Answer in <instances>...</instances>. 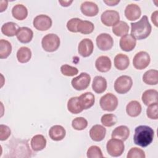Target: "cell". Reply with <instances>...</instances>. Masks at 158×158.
Listing matches in <instances>:
<instances>
[{"instance_id": "cell-29", "label": "cell", "mask_w": 158, "mask_h": 158, "mask_svg": "<svg viewBox=\"0 0 158 158\" xmlns=\"http://www.w3.org/2000/svg\"><path fill=\"white\" fill-rule=\"evenodd\" d=\"M19 28L18 25L15 23L9 22L2 25L1 27V31L7 36H14L16 35Z\"/></svg>"}, {"instance_id": "cell-12", "label": "cell", "mask_w": 158, "mask_h": 158, "mask_svg": "<svg viewBox=\"0 0 158 158\" xmlns=\"http://www.w3.org/2000/svg\"><path fill=\"white\" fill-rule=\"evenodd\" d=\"M94 45L93 41L89 38L82 40L78 44V52L83 57L89 56L93 51Z\"/></svg>"}, {"instance_id": "cell-46", "label": "cell", "mask_w": 158, "mask_h": 158, "mask_svg": "<svg viewBox=\"0 0 158 158\" xmlns=\"http://www.w3.org/2000/svg\"><path fill=\"white\" fill-rule=\"evenodd\" d=\"M59 2L63 7H68L73 2V1H59Z\"/></svg>"}, {"instance_id": "cell-32", "label": "cell", "mask_w": 158, "mask_h": 158, "mask_svg": "<svg viewBox=\"0 0 158 158\" xmlns=\"http://www.w3.org/2000/svg\"><path fill=\"white\" fill-rule=\"evenodd\" d=\"M94 28V24L88 20H80L77 25V31L84 35L91 33Z\"/></svg>"}, {"instance_id": "cell-42", "label": "cell", "mask_w": 158, "mask_h": 158, "mask_svg": "<svg viewBox=\"0 0 158 158\" xmlns=\"http://www.w3.org/2000/svg\"><path fill=\"white\" fill-rule=\"evenodd\" d=\"M11 134L10 129L7 125L1 124L0 125V140H6Z\"/></svg>"}, {"instance_id": "cell-43", "label": "cell", "mask_w": 158, "mask_h": 158, "mask_svg": "<svg viewBox=\"0 0 158 158\" xmlns=\"http://www.w3.org/2000/svg\"><path fill=\"white\" fill-rule=\"evenodd\" d=\"M157 16H158V11L156 10L154 11L152 15H151V20L152 23L154 24L156 27H157L158 23H157Z\"/></svg>"}, {"instance_id": "cell-14", "label": "cell", "mask_w": 158, "mask_h": 158, "mask_svg": "<svg viewBox=\"0 0 158 158\" xmlns=\"http://www.w3.org/2000/svg\"><path fill=\"white\" fill-rule=\"evenodd\" d=\"M80 10L82 14L88 17L96 16L99 12L98 5L92 1L83 2L81 4Z\"/></svg>"}, {"instance_id": "cell-28", "label": "cell", "mask_w": 158, "mask_h": 158, "mask_svg": "<svg viewBox=\"0 0 158 158\" xmlns=\"http://www.w3.org/2000/svg\"><path fill=\"white\" fill-rule=\"evenodd\" d=\"M141 106L137 101H131L126 106L127 114L132 117L138 116L141 112Z\"/></svg>"}, {"instance_id": "cell-31", "label": "cell", "mask_w": 158, "mask_h": 158, "mask_svg": "<svg viewBox=\"0 0 158 158\" xmlns=\"http://www.w3.org/2000/svg\"><path fill=\"white\" fill-rule=\"evenodd\" d=\"M112 32L117 36H123L129 31L128 25L124 21H119L112 27Z\"/></svg>"}, {"instance_id": "cell-11", "label": "cell", "mask_w": 158, "mask_h": 158, "mask_svg": "<svg viewBox=\"0 0 158 158\" xmlns=\"http://www.w3.org/2000/svg\"><path fill=\"white\" fill-rule=\"evenodd\" d=\"M96 42L98 48L101 51L109 50L114 44L112 37L109 34L106 33L99 35L96 39Z\"/></svg>"}, {"instance_id": "cell-44", "label": "cell", "mask_w": 158, "mask_h": 158, "mask_svg": "<svg viewBox=\"0 0 158 158\" xmlns=\"http://www.w3.org/2000/svg\"><path fill=\"white\" fill-rule=\"evenodd\" d=\"M103 2L106 4L107 6H115L117 4H118L120 2L119 0H104L103 1Z\"/></svg>"}, {"instance_id": "cell-5", "label": "cell", "mask_w": 158, "mask_h": 158, "mask_svg": "<svg viewBox=\"0 0 158 158\" xmlns=\"http://www.w3.org/2000/svg\"><path fill=\"white\" fill-rule=\"evenodd\" d=\"M106 149L108 154L112 157H119L124 151L125 145L122 140L112 138L107 141Z\"/></svg>"}, {"instance_id": "cell-21", "label": "cell", "mask_w": 158, "mask_h": 158, "mask_svg": "<svg viewBox=\"0 0 158 158\" xmlns=\"http://www.w3.org/2000/svg\"><path fill=\"white\" fill-rule=\"evenodd\" d=\"M130 135V130L125 125H120L116 127L112 133V138H116L122 141L127 139Z\"/></svg>"}, {"instance_id": "cell-19", "label": "cell", "mask_w": 158, "mask_h": 158, "mask_svg": "<svg viewBox=\"0 0 158 158\" xmlns=\"http://www.w3.org/2000/svg\"><path fill=\"white\" fill-rule=\"evenodd\" d=\"M96 69L100 72H108L112 66V62L110 58L106 56H101L97 58L95 62Z\"/></svg>"}, {"instance_id": "cell-23", "label": "cell", "mask_w": 158, "mask_h": 158, "mask_svg": "<svg viewBox=\"0 0 158 158\" xmlns=\"http://www.w3.org/2000/svg\"><path fill=\"white\" fill-rule=\"evenodd\" d=\"M30 144L33 151H40L46 147V139L42 135H36L31 138Z\"/></svg>"}, {"instance_id": "cell-7", "label": "cell", "mask_w": 158, "mask_h": 158, "mask_svg": "<svg viewBox=\"0 0 158 158\" xmlns=\"http://www.w3.org/2000/svg\"><path fill=\"white\" fill-rule=\"evenodd\" d=\"M91 81V77L86 72H81L78 76L72 80L71 84L72 87L78 91L86 89Z\"/></svg>"}, {"instance_id": "cell-6", "label": "cell", "mask_w": 158, "mask_h": 158, "mask_svg": "<svg viewBox=\"0 0 158 158\" xmlns=\"http://www.w3.org/2000/svg\"><path fill=\"white\" fill-rule=\"evenodd\" d=\"M99 104L102 110L112 112L117 107L118 99L114 94L109 93L101 98Z\"/></svg>"}, {"instance_id": "cell-2", "label": "cell", "mask_w": 158, "mask_h": 158, "mask_svg": "<svg viewBox=\"0 0 158 158\" xmlns=\"http://www.w3.org/2000/svg\"><path fill=\"white\" fill-rule=\"evenodd\" d=\"M131 35L138 40L148 38L152 30L151 25L146 15H143L137 22L131 23Z\"/></svg>"}, {"instance_id": "cell-30", "label": "cell", "mask_w": 158, "mask_h": 158, "mask_svg": "<svg viewBox=\"0 0 158 158\" xmlns=\"http://www.w3.org/2000/svg\"><path fill=\"white\" fill-rule=\"evenodd\" d=\"M31 57V50L25 46L20 48L17 52V59L20 63L28 62Z\"/></svg>"}, {"instance_id": "cell-27", "label": "cell", "mask_w": 158, "mask_h": 158, "mask_svg": "<svg viewBox=\"0 0 158 158\" xmlns=\"http://www.w3.org/2000/svg\"><path fill=\"white\" fill-rule=\"evenodd\" d=\"M143 81L149 85H156L158 83V71L157 70H149L143 76Z\"/></svg>"}, {"instance_id": "cell-37", "label": "cell", "mask_w": 158, "mask_h": 158, "mask_svg": "<svg viewBox=\"0 0 158 158\" xmlns=\"http://www.w3.org/2000/svg\"><path fill=\"white\" fill-rule=\"evenodd\" d=\"M60 72L65 76L73 77L78 73V70L75 67H72L67 64H64L61 66Z\"/></svg>"}, {"instance_id": "cell-39", "label": "cell", "mask_w": 158, "mask_h": 158, "mask_svg": "<svg viewBox=\"0 0 158 158\" xmlns=\"http://www.w3.org/2000/svg\"><path fill=\"white\" fill-rule=\"evenodd\" d=\"M158 104L157 102L152 104L146 109V114L148 118L154 120L158 118Z\"/></svg>"}, {"instance_id": "cell-9", "label": "cell", "mask_w": 158, "mask_h": 158, "mask_svg": "<svg viewBox=\"0 0 158 158\" xmlns=\"http://www.w3.org/2000/svg\"><path fill=\"white\" fill-rule=\"evenodd\" d=\"M120 15L118 12L114 10H106L101 16L102 23L107 27L115 25L119 22Z\"/></svg>"}, {"instance_id": "cell-18", "label": "cell", "mask_w": 158, "mask_h": 158, "mask_svg": "<svg viewBox=\"0 0 158 158\" xmlns=\"http://www.w3.org/2000/svg\"><path fill=\"white\" fill-rule=\"evenodd\" d=\"M78 101L80 106L83 110L88 109L94 105L95 98L92 93L86 92L78 97Z\"/></svg>"}, {"instance_id": "cell-24", "label": "cell", "mask_w": 158, "mask_h": 158, "mask_svg": "<svg viewBox=\"0 0 158 158\" xmlns=\"http://www.w3.org/2000/svg\"><path fill=\"white\" fill-rule=\"evenodd\" d=\"M107 88V81L105 78L101 76H96L93 81L92 89L98 94L102 93L106 91Z\"/></svg>"}, {"instance_id": "cell-22", "label": "cell", "mask_w": 158, "mask_h": 158, "mask_svg": "<svg viewBox=\"0 0 158 158\" xmlns=\"http://www.w3.org/2000/svg\"><path fill=\"white\" fill-rule=\"evenodd\" d=\"M158 92L156 89H148L142 94V101L146 106H149L152 104L157 102Z\"/></svg>"}, {"instance_id": "cell-16", "label": "cell", "mask_w": 158, "mask_h": 158, "mask_svg": "<svg viewBox=\"0 0 158 158\" xmlns=\"http://www.w3.org/2000/svg\"><path fill=\"white\" fill-rule=\"evenodd\" d=\"M106 134V128L101 125H95L89 130V136L94 141L99 142L104 139Z\"/></svg>"}, {"instance_id": "cell-10", "label": "cell", "mask_w": 158, "mask_h": 158, "mask_svg": "<svg viewBox=\"0 0 158 158\" xmlns=\"http://www.w3.org/2000/svg\"><path fill=\"white\" fill-rule=\"evenodd\" d=\"M34 27L40 31H46L52 26V20L47 15L40 14L36 16L33 21Z\"/></svg>"}, {"instance_id": "cell-25", "label": "cell", "mask_w": 158, "mask_h": 158, "mask_svg": "<svg viewBox=\"0 0 158 158\" xmlns=\"http://www.w3.org/2000/svg\"><path fill=\"white\" fill-rule=\"evenodd\" d=\"M130 64L128 57L123 54L120 53L115 56L114 58V65L119 70H124L128 68Z\"/></svg>"}, {"instance_id": "cell-20", "label": "cell", "mask_w": 158, "mask_h": 158, "mask_svg": "<svg viewBox=\"0 0 158 158\" xmlns=\"http://www.w3.org/2000/svg\"><path fill=\"white\" fill-rule=\"evenodd\" d=\"M65 135L66 131L61 125H54L49 130V136L53 141H60L65 138Z\"/></svg>"}, {"instance_id": "cell-45", "label": "cell", "mask_w": 158, "mask_h": 158, "mask_svg": "<svg viewBox=\"0 0 158 158\" xmlns=\"http://www.w3.org/2000/svg\"><path fill=\"white\" fill-rule=\"evenodd\" d=\"M0 3H1V6H0L1 10L0 11H1V12H2L4 10H6L7 7V1H1Z\"/></svg>"}, {"instance_id": "cell-41", "label": "cell", "mask_w": 158, "mask_h": 158, "mask_svg": "<svg viewBox=\"0 0 158 158\" xmlns=\"http://www.w3.org/2000/svg\"><path fill=\"white\" fill-rule=\"evenodd\" d=\"M81 19L78 18H72L70 19L67 23V29L73 33H77V25Z\"/></svg>"}, {"instance_id": "cell-35", "label": "cell", "mask_w": 158, "mask_h": 158, "mask_svg": "<svg viewBox=\"0 0 158 158\" xmlns=\"http://www.w3.org/2000/svg\"><path fill=\"white\" fill-rule=\"evenodd\" d=\"M101 122L104 126L110 127L116 124L117 118L112 114H106L101 117Z\"/></svg>"}, {"instance_id": "cell-40", "label": "cell", "mask_w": 158, "mask_h": 158, "mask_svg": "<svg viewBox=\"0 0 158 158\" xmlns=\"http://www.w3.org/2000/svg\"><path fill=\"white\" fill-rule=\"evenodd\" d=\"M127 158H145L146 155L144 151L138 148H131L127 154Z\"/></svg>"}, {"instance_id": "cell-15", "label": "cell", "mask_w": 158, "mask_h": 158, "mask_svg": "<svg viewBox=\"0 0 158 158\" xmlns=\"http://www.w3.org/2000/svg\"><path fill=\"white\" fill-rule=\"evenodd\" d=\"M141 14L139 6L136 4H130L127 6L125 9V15L126 18L130 20H136L139 19Z\"/></svg>"}, {"instance_id": "cell-3", "label": "cell", "mask_w": 158, "mask_h": 158, "mask_svg": "<svg viewBox=\"0 0 158 158\" xmlns=\"http://www.w3.org/2000/svg\"><path fill=\"white\" fill-rule=\"evenodd\" d=\"M60 40L59 37L54 33L45 35L41 40V45L43 49L47 52L56 51L60 46Z\"/></svg>"}, {"instance_id": "cell-4", "label": "cell", "mask_w": 158, "mask_h": 158, "mask_svg": "<svg viewBox=\"0 0 158 158\" xmlns=\"http://www.w3.org/2000/svg\"><path fill=\"white\" fill-rule=\"evenodd\" d=\"M133 85L131 78L128 75L118 77L114 83V89L118 94H125L128 92Z\"/></svg>"}, {"instance_id": "cell-13", "label": "cell", "mask_w": 158, "mask_h": 158, "mask_svg": "<svg viewBox=\"0 0 158 158\" xmlns=\"http://www.w3.org/2000/svg\"><path fill=\"white\" fill-rule=\"evenodd\" d=\"M119 44L122 50L126 52H129L132 51L135 48L136 40L131 35L127 34L120 38Z\"/></svg>"}, {"instance_id": "cell-26", "label": "cell", "mask_w": 158, "mask_h": 158, "mask_svg": "<svg viewBox=\"0 0 158 158\" xmlns=\"http://www.w3.org/2000/svg\"><path fill=\"white\" fill-rule=\"evenodd\" d=\"M12 14L15 19L22 20L27 18L28 15V10L24 5L18 4L13 7L12 9Z\"/></svg>"}, {"instance_id": "cell-1", "label": "cell", "mask_w": 158, "mask_h": 158, "mask_svg": "<svg viewBox=\"0 0 158 158\" xmlns=\"http://www.w3.org/2000/svg\"><path fill=\"white\" fill-rule=\"evenodd\" d=\"M154 131L153 129L146 125H139L135 128L133 141L135 144L141 147L149 146L153 141Z\"/></svg>"}, {"instance_id": "cell-36", "label": "cell", "mask_w": 158, "mask_h": 158, "mask_svg": "<svg viewBox=\"0 0 158 158\" xmlns=\"http://www.w3.org/2000/svg\"><path fill=\"white\" fill-rule=\"evenodd\" d=\"M72 126L76 130H83L88 126V121L84 117H77L72 120Z\"/></svg>"}, {"instance_id": "cell-38", "label": "cell", "mask_w": 158, "mask_h": 158, "mask_svg": "<svg viewBox=\"0 0 158 158\" xmlns=\"http://www.w3.org/2000/svg\"><path fill=\"white\" fill-rule=\"evenodd\" d=\"M87 157L88 158H102L103 155L99 147L91 146L87 151Z\"/></svg>"}, {"instance_id": "cell-33", "label": "cell", "mask_w": 158, "mask_h": 158, "mask_svg": "<svg viewBox=\"0 0 158 158\" xmlns=\"http://www.w3.org/2000/svg\"><path fill=\"white\" fill-rule=\"evenodd\" d=\"M67 109L70 112L74 114H79L83 110L79 103L78 97H72L69 99L67 102Z\"/></svg>"}, {"instance_id": "cell-34", "label": "cell", "mask_w": 158, "mask_h": 158, "mask_svg": "<svg viewBox=\"0 0 158 158\" xmlns=\"http://www.w3.org/2000/svg\"><path fill=\"white\" fill-rule=\"evenodd\" d=\"M12 52V46L7 40L1 39L0 40V58H7Z\"/></svg>"}, {"instance_id": "cell-17", "label": "cell", "mask_w": 158, "mask_h": 158, "mask_svg": "<svg viewBox=\"0 0 158 158\" xmlns=\"http://www.w3.org/2000/svg\"><path fill=\"white\" fill-rule=\"evenodd\" d=\"M17 40L22 43H28L30 42L33 36V31L26 27H20L17 32Z\"/></svg>"}, {"instance_id": "cell-8", "label": "cell", "mask_w": 158, "mask_h": 158, "mask_svg": "<svg viewBox=\"0 0 158 158\" xmlns=\"http://www.w3.org/2000/svg\"><path fill=\"white\" fill-rule=\"evenodd\" d=\"M151 61L149 54L146 51H140L135 54L133 59V65L138 70H143L146 68Z\"/></svg>"}]
</instances>
